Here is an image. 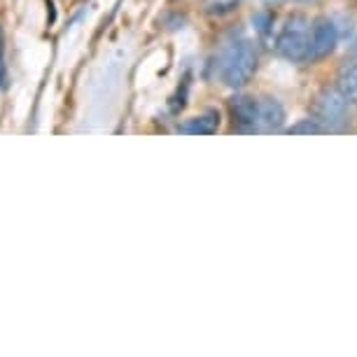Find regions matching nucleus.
Instances as JSON below:
<instances>
[{"mask_svg": "<svg viewBox=\"0 0 357 357\" xmlns=\"http://www.w3.org/2000/svg\"><path fill=\"white\" fill-rule=\"evenodd\" d=\"M255 70H257V50L250 40H238L229 47L222 61V82L231 89H241L250 82Z\"/></svg>", "mask_w": 357, "mask_h": 357, "instance_id": "1", "label": "nucleus"}, {"mask_svg": "<svg viewBox=\"0 0 357 357\" xmlns=\"http://www.w3.org/2000/svg\"><path fill=\"white\" fill-rule=\"evenodd\" d=\"M313 26L304 15H292L275 38V52L289 61H304L311 56Z\"/></svg>", "mask_w": 357, "mask_h": 357, "instance_id": "2", "label": "nucleus"}, {"mask_svg": "<svg viewBox=\"0 0 357 357\" xmlns=\"http://www.w3.org/2000/svg\"><path fill=\"white\" fill-rule=\"evenodd\" d=\"M346 110H348V98L339 91V86H336V89L322 91L318 96L315 114H318V122L322 126H327V129L339 126L343 119H346Z\"/></svg>", "mask_w": 357, "mask_h": 357, "instance_id": "3", "label": "nucleus"}, {"mask_svg": "<svg viewBox=\"0 0 357 357\" xmlns=\"http://www.w3.org/2000/svg\"><path fill=\"white\" fill-rule=\"evenodd\" d=\"M336 43H339V31H336L334 22L329 19H318L313 24V40H311V56L322 59L334 52Z\"/></svg>", "mask_w": 357, "mask_h": 357, "instance_id": "4", "label": "nucleus"}, {"mask_svg": "<svg viewBox=\"0 0 357 357\" xmlns=\"http://www.w3.org/2000/svg\"><path fill=\"white\" fill-rule=\"evenodd\" d=\"M257 105H259V100L252 96H236L231 98V103H229L234 114V122L243 131H257Z\"/></svg>", "mask_w": 357, "mask_h": 357, "instance_id": "5", "label": "nucleus"}, {"mask_svg": "<svg viewBox=\"0 0 357 357\" xmlns=\"http://www.w3.org/2000/svg\"><path fill=\"white\" fill-rule=\"evenodd\" d=\"M285 119V110L275 98H261L257 105V131H278Z\"/></svg>", "mask_w": 357, "mask_h": 357, "instance_id": "6", "label": "nucleus"}, {"mask_svg": "<svg viewBox=\"0 0 357 357\" xmlns=\"http://www.w3.org/2000/svg\"><path fill=\"white\" fill-rule=\"evenodd\" d=\"M220 124V117L215 112H208L204 114V117H194V119H187L185 124H180V131L183 133H192V136H197V133H213L215 129H218Z\"/></svg>", "mask_w": 357, "mask_h": 357, "instance_id": "7", "label": "nucleus"}, {"mask_svg": "<svg viewBox=\"0 0 357 357\" xmlns=\"http://www.w3.org/2000/svg\"><path fill=\"white\" fill-rule=\"evenodd\" d=\"M339 91L346 96L348 100H357V63L350 66L341 73L339 77Z\"/></svg>", "mask_w": 357, "mask_h": 357, "instance_id": "8", "label": "nucleus"}, {"mask_svg": "<svg viewBox=\"0 0 357 357\" xmlns=\"http://www.w3.org/2000/svg\"><path fill=\"white\" fill-rule=\"evenodd\" d=\"M322 131V124L318 119H304V122L294 124L292 129H287V133H320Z\"/></svg>", "mask_w": 357, "mask_h": 357, "instance_id": "9", "label": "nucleus"}, {"mask_svg": "<svg viewBox=\"0 0 357 357\" xmlns=\"http://www.w3.org/2000/svg\"><path fill=\"white\" fill-rule=\"evenodd\" d=\"M204 3L211 12L222 15V12H231L236 5H238V0H204Z\"/></svg>", "mask_w": 357, "mask_h": 357, "instance_id": "10", "label": "nucleus"}, {"mask_svg": "<svg viewBox=\"0 0 357 357\" xmlns=\"http://www.w3.org/2000/svg\"><path fill=\"white\" fill-rule=\"evenodd\" d=\"M3 31H0V89H5L8 86V68H5V59H3Z\"/></svg>", "mask_w": 357, "mask_h": 357, "instance_id": "11", "label": "nucleus"}, {"mask_svg": "<svg viewBox=\"0 0 357 357\" xmlns=\"http://www.w3.org/2000/svg\"><path fill=\"white\" fill-rule=\"evenodd\" d=\"M261 3H268V5H273V3H280V0H261Z\"/></svg>", "mask_w": 357, "mask_h": 357, "instance_id": "12", "label": "nucleus"}]
</instances>
